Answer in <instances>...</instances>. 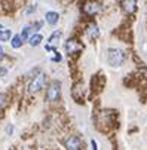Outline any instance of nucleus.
<instances>
[{"mask_svg":"<svg viewBox=\"0 0 147 150\" xmlns=\"http://www.w3.org/2000/svg\"><path fill=\"white\" fill-rule=\"evenodd\" d=\"M123 59H125V52L122 49H110V52H109V62H110V66L119 67L120 64L123 62Z\"/></svg>","mask_w":147,"mask_h":150,"instance_id":"f257e3e1","label":"nucleus"},{"mask_svg":"<svg viewBox=\"0 0 147 150\" xmlns=\"http://www.w3.org/2000/svg\"><path fill=\"white\" fill-rule=\"evenodd\" d=\"M59 92H61V83L58 80H55L49 85V88L46 91V100L48 101H57L59 98Z\"/></svg>","mask_w":147,"mask_h":150,"instance_id":"f03ea898","label":"nucleus"},{"mask_svg":"<svg viewBox=\"0 0 147 150\" xmlns=\"http://www.w3.org/2000/svg\"><path fill=\"white\" fill-rule=\"evenodd\" d=\"M45 82H46V74L39 73V74L33 79V82L30 83V92H37V91H40L42 88L45 86Z\"/></svg>","mask_w":147,"mask_h":150,"instance_id":"7ed1b4c3","label":"nucleus"},{"mask_svg":"<svg viewBox=\"0 0 147 150\" xmlns=\"http://www.w3.org/2000/svg\"><path fill=\"white\" fill-rule=\"evenodd\" d=\"M82 49H83V45L80 43L79 40H76V39H69V40L66 42V51H67V54H70V55H74V54L80 52Z\"/></svg>","mask_w":147,"mask_h":150,"instance_id":"20e7f679","label":"nucleus"},{"mask_svg":"<svg viewBox=\"0 0 147 150\" xmlns=\"http://www.w3.org/2000/svg\"><path fill=\"white\" fill-rule=\"evenodd\" d=\"M83 11H85L89 16H94L101 11V5L98 2H88V3H85V6H83Z\"/></svg>","mask_w":147,"mask_h":150,"instance_id":"39448f33","label":"nucleus"},{"mask_svg":"<svg viewBox=\"0 0 147 150\" xmlns=\"http://www.w3.org/2000/svg\"><path fill=\"white\" fill-rule=\"evenodd\" d=\"M64 146L67 147V150H79V147H80V138L76 137V135H70L64 141Z\"/></svg>","mask_w":147,"mask_h":150,"instance_id":"423d86ee","label":"nucleus"},{"mask_svg":"<svg viewBox=\"0 0 147 150\" xmlns=\"http://www.w3.org/2000/svg\"><path fill=\"white\" fill-rule=\"evenodd\" d=\"M85 34H86V37H88L89 40H95V39L100 36V30H98V27L92 23V24H89V25L86 27Z\"/></svg>","mask_w":147,"mask_h":150,"instance_id":"0eeeda50","label":"nucleus"},{"mask_svg":"<svg viewBox=\"0 0 147 150\" xmlns=\"http://www.w3.org/2000/svg\"><path fill=\"white\" fill-rule=\"evenodd\" d=\"M58 19H59V15L57 12H48L46 13V23L51 24V25H55L58 23Z\"/></svg>","mask_w":147,"mask_h":150,"instance_id":"6e6552de","label":"nucleus"},{"mask_svg":"<svg viewBox=\"0 0 147 150\" xmlns=\"http://www.w3.org/2000/svg\"><path fill=\"white\" fill-rule=\"evenodd\" d=\"M59 37H61V31H55V33H52V34H51V37H49V45H52V48H54V49H55V48H57V45H58Z\"/></svg>","mask_w":147,"mask_h":150,"instance_id":"1a4fd4ad","label":"nucleus"},{"mask_svg":"<svg viewBox=\"0 0 147 150\" xmlns=\"http://www.w3.org/2000/svg\"><path fill=\"white\" fill-rule=\"evenodd\" d=\"M42 40H43L42 34H34V36H31V37L28 39V43H30L31 46H37V45H40Z\"/></svg>","mask_w":147,"mask_h":150,"instance_id":"9d476101","label":"nucleus"},{"mask_svg":"<svg viewBox=\"0 0 147 150\" xmlns=\"http://www.w3.org/2000/svg\"><path fill=\"white\" fill-rule=\"evenodd\" d=\"M11 43H12V48L18 49V48L23 46V39H21V36H19V34H16V36H13V39H12Z\"/></svg>","mask_w":147,"mask_h":150,"instance_id":"9b49d317","label":"nucleus"},{"mask_svg":"<svg viewBox=\"0 0 147 150\" xmlns=\"http://www.w3.org/2000/svg\"><path fill=\"white\" fill-rule=\"evenodd\" d=\"M123 8L127 9L128 12H134L135 11V2H132V0H129V2H123Z\"/></svg>","mask_w":147,"mask_h":150,"instance_id":"f8f14e48","label":"nucleus"},{"mask_svg":"<svg viewBox=\"0 0 147 150\" xmlns=\"http://www.w3.org/2000/svg\"><path fill=\"white\" fill-rule=\"evenodd\" d=\"M31 27H24V30H23V33H21L19 36H21V39H23V40H27L28 37H31L30 34H31Z\"/></svg>","mask_w":147,"mask_h":150,"instance_id":"ddd939ff","label":"nucleus"},{"mask_svg":"<svg viewBox=\"0 0 147 150\" xmlns=\"http://www.w3.org/2000/svg\"><path fill=\"white\" fill-rule=\"evenodd\" d=\"M11 39V31L9 30H2L0 31V42H6Z\"/></svg>","mask_w":147,"mask_h":150,"instance_id":"4468645a","label":"nucleus"},{"mask_svg":"<svg viewBox=\"0 0 147 150\" xmlns=\"http://www.w3.org/2000/svg\"><path fill=\"white\" fill-rule=\"evenodd\" d=\"M5 98H6V97H5L3 94H0V107H2V105L5 104Z\"/></svg>","mask_w":147,"mask_h":150,"instance_id":"2eb2a0df","label":"nucleus"},{"mask_svg":"<svg viewBox=\"0 0 147 150\" xmlns=\"http://www.w3.org/2000/svg\"><path fill=\"white\" fill-rule=\"evenodd\" d=\"M6 73H8V70H6V69H0V76H5Z\"/></svg>","mask_w":147,"mask_h":150,"instance_id":"dca6fc26","label":"nucleus"},{"mask_svg":"<svg viewBox=\"0 0 147 150\" xmlns=\"http://www.w3.org/2000/svg\"><path fill=\"white\" fill-rule=\"evenodd\" d=\"M91 144H92V150H98V149H97V143H95L94 140L91 141Z\"/></svg>","mask_w":147,"mask_h":150,"instance_id":"f3484780","label":"nucleus"},{"mask_svg":"<svg viewBox=\"0 0 147 150\" xmlns=\"http://www.w3.org/2000/svg\"><path fill=\"white\" fill-rule=\"evenodd\" d=\"M3 57H5V54H3V48H2V46H0V59H2Z\"/></svg>","mask_w":147,"mask_h":150,"instance_id":"a211bd4d","label":"nucleus"},{"mask_svg":"<svg viewBox=\"0 0 147 150\" xmlns=\"http://www.w3.org/2000/svg\"><path fill=\"white\" fill-rule=\"evenodd\" d=\"M0 28H2V25H0ZM0 31H2V30H0Z\"/></svg>","mask_w":147,"mask_h":150,"instance_id":"6ab92c4d","label":"nucleus"}]
</instances>
